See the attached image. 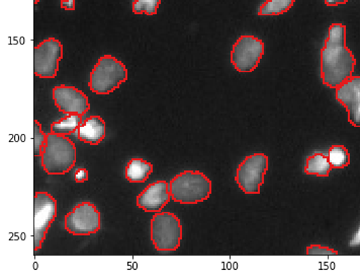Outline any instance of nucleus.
I'll return each instance as SVG.
<instances>
[{
	"label": "nucleus",
	"instance_id": "obj_1",
	"mask_svg": "<svg viewBox=\"0 0 360 279\" xmlns=\"http://www.w3.org/2000/svg\"><path fill=\"white\" fill-rule=\"evenodd\" d=\"M356 59L346 46V27L332 24L324 47L321 50V78L323 84L336 89L354 73Z\"/></svg>",
	"mask_w": 360,
	"mask_h": 279
},
{
	"label": "nucleus",
	"instance_id": "obj_2",
	"mask_svg": "<svg viewBox=\"0 0 360 279\" xmlns=\"http://www.w3.org/2000/svg\"><path fill=\"white\" fill-rule=\"evenodd\" d=\"M76 163L75 144L68 136L50 132L41 154V165L48 175H64L73 169Z\"/></svg>",
	"mask_w": 360,
	"mask_h": 279
},
{
	"label": "nucleus",
	"instance_id": "obj_3",
	"mask_svg": "<svg viewBox=\"0 0 360 279\" xmlns=\"http://www.w3.org/2000/svg\"><path fill=\"white\" fill-rule=\"evenodd\" d=\"M169 192L174 202L198 204L211 197L213 184L200 170H184L170 181Z\"/></svg>",
	"mask_w": 360,
	"mask_h": 279
},
{
	"label": "nucleus",
	"instance_id": "obj_4",
	"mask_svg": "<svg viewBox=\"0 0 360 279\" xmlns=\"http://www.w3.org/2000/svg\"><path fill=\"white\" fill-rule=\"evenodd\" d=\"M127 80L128 69L123 62L112 55H103L90 73L89 87L92 93L108 94L119 89Z\"/></svg>",
	"mask_w": 360,
	"mask_h": 279
},
{
	"label": "nucleus",
	"instance_id": "obj_5",
	"mask_svg": "<svg viewBox=\"0 0 360 279\" xmlns=\"http://www.w3.org/2000/svg\"><path fill=\"white\" fill-rule=\"evenodd\" d=\"M182 225L172 212H156L151 220V241L159 252L176 251L181 243Z\"/></svg>",
	"mask_w": 360,
	"mask_h": 279
},
{
	"label": "nucleus",
	"instance_id": "obj_6",
	"mask_svg": "<svg viewBox=\"0 0 360 279\" xmlns=\"http://www.w3.org/2000/svg\"><path fill=\"white\" fill-rule=\"evenodd\" d=\"M269 168V160L266 154L260 152L251 154L238 166L235 181L245 194H260Z\"/></svg>",
	"mask_w": 360,
	"mask_h": 279
},
{
	"label": "nucleus",
	"instance_id": "obj_7",
	"mask_svg": "<svg viewBox=\"0 0 360 279\" xmlns=\"http://www.w3.org/2000/svg\"><path fill=\"white\" fill-rule=\"evenodd\" d=\"M64 228L73 236H90L101 230V212L94 203H79L66 214Z\"/></svg>",
	"mask_w": 360,
	"mask_h": 279
},
{
	"label": "nucleus",
	"instance_id": "obj_8",
	"mask_svg": "<svg viewBox=\"0 0 360 279\" xmlns=\"http://www.w3.org/2000/svg\"><path fill=\"white\" fill-rule=\"evenodd\" d=\"M264 54V44L251 35L240 37L231 51V62L239 73H252Z\"/></svg>",
	"mask_w": 360,
	"mask_h": 279
},
{
	"label": "nucleus",
	"instance_id": "obj_9",
	"mask_svg": "<svg viewBox=\"0 0 360 279\" xmlns=\"http://www.w3.org/2000/svg\"><path fill=\"white\" fill-rule=\"evenodd\" d=\"M57 216V202L50 193L34 192V250L41 248L48 230Z\"/></svg>",
	"mask_w": 360,
	"mask_h": 279
},
{
	"label": "nucleus",
	"instance_id": "obj_10",
	"mask_svg": "<svg viewBox=\"0 0 360 279\" xmlns=\"http://www.w3.org/2000/svg\"><path fill=\"white\" fill-rule=\"evenodd\" d=\"M63 58V46L55 38H48L34 48V75L40 78H55L59 61Z\"/></svg>",
	"mask_w": 360,
	"mask_h": 279
},
{
	"label": "nucleus",
	"instance_id": "obj_11",
	"mask_svg": "<svg viewBox=\"0 0 360 279\" xmlns=\"http://www.w3.org/2000/svg\"><path fill=\"white\" fill-rule=\"evenodd\" d=\"M53 100L64 114L84 115L90 110L89 97L72 85H57L53 89Z\"/></svg>",
	"mask_w": 360,
	"mask_h": 279
},
{
	"label": "nucleus",
	"instance_id": "obj_12",
	"mask_svg": "<svg viewBox=\"0 0 360 279\" xmlns=\"http://www.w3.org/2000/svg\"><path fill=\"white\" fill-rule=\"evenodd\" d=\"M336 99L345 108L348 122L360 127V76H352L336 89Z\"/></svg>",
	"mask_w": 360,
	"mask_h": 279
},
{
	"label": "nucleus",
	"instance_id": "obj_13",
	"mask_svg": "<svg viewBox=\"0 0 360 279\" xmlns=\"http://www.w3.org/2000/svg\"><path fill=\"white\" fill-rule=\"evenodd\" d=\"M172 200L169 184L164 180L149 184L137 196V206L147 212H161L167 203Z\"/></svg>",
	"mask_w": 360,
	"mask_h": 279
},
{
	"label": "nucleus",
	"instance_id": "obj_14",
	"mask_svg": "<svg viewBox=\"0 0 360 279\" xmlns=\"http://www.w3.org/2000/svg\"><path fill=\"white\" fill-rule=\"evenodd\" d=\"M107 125L105 121L99 116H90L82 121L76 131L78 140L84 144L98 145L105 138Z\"/></svg>",
	"mask_w": 360,
	"mask_h": 279
},
{
	"label": "nucleus",
	"instance_id": "obj_15",
	"mask_svg": "<svg viewBox=\"0 0 360 279\" xmlns=\"http://www.w3.org/2000/svg\"><path fill=\"white\" fill-rule=\"evenodd\" d=\"M153 173V165L142 159H131L127 163L124 176L131 183H144Z\"/></svg>",
	"mask_w": 360,
	"mask_h": 279
},
{
	"label": "nucleus",
	"instance_id": "obj_16",
	"mask_svg": "<svg viewBox=\"0 0 360 279\" xmlns=\"http://www.w3.org/2000/svg\"><path fill=\"white\" fill-rule=\"evenodd\" d=\"M332 170L333 168L328 160L327 154H323V152H315L307 158L304 174L317 177H328Z\"/></svg>",
	"mask_w": 360,
	"mask_h": 279
},
{
	"label": "nucleus",
	"instance_id": "obj_17",
	"mask_svg": "<svg viewBox=\"0 0 360 279\" xmlns=\"http://www.w3.org/2000/svg\"><path fill=\"white\" fill-rule=\"evenodd\" d=\"M82 116L83 115L67 114L59 121L53 122L51 124V132L64 136L73 135L82 123Z\"/></svg>",
	"mask_w": 360,
	"mask_h": 279
},
{
	"label": "nucleus",
	"instance_id": "obj_18",
	"mask_svg": "<svg viewBox=\"0 0 360 279\" xmlns=\"http://www.w3.org/2000/svg\"><path fill=\"white\" fill-rule=\"evenodd\" d=\"M295 1V0H266L258 9V15L262 17L283 15L294 6Z\"/></svg>",
	"mask_w": 360,
	"mask_h": 279
},
{
	"label": "nucleus",
	"instance_id": "obj_19",
	"mask_svg": "<svg viewBox=\"0 0 360 279\" xmlns=\"http://www.w3.org/2000/svg\"><path fill=\"white\" fill-rule=\"evenodd\" d=\"M327 156L333 169H345L350 165V154L344 145H332Z\"/></svg>",
	"mask_w": 360,
	"mask_h": 279
},
{
	"label": "nucleus",
	"instance_id": "obj_20",
	"mask_svg": "<svg viewBox=\"0 0 360 279\" xmlns=\"http://www.w3.org/2000/svg\"><path fill=\"white\" fill-rule=\"evenodd\" d=\"M161 0H135L131 11L135 15L155 16Z\"/></svg>",
	"mask_w": 360,
	"mask_h": 279
},
{
	"label": "nucleus",
	"instance_id": "obj_21",
	"mask_svg": "<svg viewBox=\"0 0 360 279\" xmlns=\"http://www.w3.org/2000/svg\"><path fill=\"white\" fill-rule=\"evenodd\" d=\"M47 135L41 131L40 122L34 120V156H41V149L45 144Z\"/></svg>",
	"mask_w": 360,
	"mask_h": 279
},
{
	"label": "nucleus",
	"instance_id": "obj_22",
	"mask_svg": "<svg viewBox=\"0 0 360 279\" xmlns=\"http://www.w3.org/2000/svg\"><path fill=\"white\" fill-rule=\"evenodd\" d=\"M306 254L308 256H338V251L320 245L307 247Z\"/></svg>",
	"mask_w": 360,
	"mask_h": 279
},
{
	"label": "nucleus",
	"instance_id": "obj_23",
	"mask_svg": "<svg viewBox=\"0 0 360 279\" xmlns=\"http://www.w3.org/2000/svg\"><path fill=\"white\" fill-rule=\"evenodd\" d=\"M74 180L76 183H84V182L89 181V170L83 169V168L76 170Z\"/></svg>",
	"mask_w": 360,
	"mask_h": 279
},
{
	"label": "nucleus",
	"instance_id": "obj_24",
	"mask_svg": "<svg viewBox=\"0 0 360 279\" xmlns=\"http://www.w3.org/2000/svg\"><path fill=\"white\" fill-rule=\"evenodd\" d=\"M61 8L65 11H75V0H61Z\"/></svg>",
	"mask_w": 360,
	"mask_h": 279
},
{
	"label": "nucleus",
	"instance_id": "obj_25",
	"mask_svg": "<svg viewBox=\"0 0 360 279\" xmlns=\"http://www.w3.org/2000/svg\"><path fill=\"white\" fill-rule=\"evenodd\" d=\"M349 1V0H324L325 4L328 6H340V4H345L346 2Z\"/></svg>",
	"mask_w": 360,
	"mask_h": 279
},
{
	"label": "nucleus",
	"instance_id": "obj_26",
	"mask_svg": "<svg viewBox=\"0 0 360 279\" xmlns=\"http://www.w3.org/2000/svg\"><path fill=\"white\" fill-rule=\"evenodd\" d=\"M360 244V228L359 230V232H357V234L355 235L354 237V241L352 242V244Z\"/></svg>",
	"mask_w": 360,
	"mask_h": 279
},
{
	"label": "nucleus",
	"instance_id": "obj_27",
	"mask_svg": "<svg viewBox=\"0 0 360 279\" xmlns=\"http://www.w3.org/2000/svg\"><path fill=\"white\" fill-rule=\"evenodd\" d=\"M40 1H41V0H34V4H39V2H40Z\"/></svg>",
	"mask_w": 360,
	"mask_h": 279
}]
</instances>
